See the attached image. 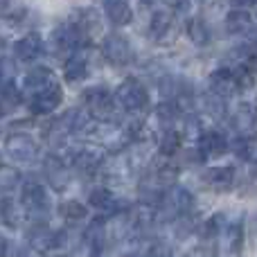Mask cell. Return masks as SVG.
<instances>
[{"label": "cell", "mask_w": 257, "mask_h": 257, "mask_svg": "<svg viewBox=\"0 0 257 257\" xmlns=\"http://www.w3.org/2000/svg\"><path fill=\"white\" fill-rule=\"evenodd\" d=\"M21 205L27 217L32 219V223H45L50 214V205H52L48 187L41 185L39 181H27L21 192Z\"/></svg>", "instance_id": "obj_1"}, {"label": "cell", "mask_w": 257, "mask_h": 257, "mask_svg": "<svg viewBox=\"0 0 257 257\" xmlns=\"http://www.w3.org/2000/svg\"><path fill=\"white\" fill-rule=\"evenodd\" d=\"M81 102H84L88 115L97 122H111L113 113H115V106H117L115 97H113L106 88H102V86H90V88H86L84 93H81Z\"/></svg>", "instance_id": "obj_2"}, {"label": "cell", "mask_w": 257, "mask_h": 257, "mask_svg": "<svg viewBox=\"0 0 257 257\" xmlns=\"http://www.w3.org/2000/svg\"><path fill=\"white\" fill-rule=\"evenodd\" d=\"M194 196L192 192H187L185 187H169L165 192L163 201H160V212L169 219H181V217H190L194 212Z\"/></svg>", "instance_id": "obj_3"}, {"label": "cell", "mask_w": 257, "mask_h": 257, "mask_svg": "<svg viewBox=\"0 0 257 257\" xmlns=\"http://www.w3.org/2000/svg\"><path fill=\"white\" fill-rule=\"evenodd\" d=\"M90 136L97 138L99 145H102L104 149L115 151V154L122 149H126L133 140V133L128 131L126 126L117 124V122H97Z\"/></svg>", "instance_id": "obj_4"}, {"label": "cell", "mask_w": 257, "mask_h": 257, "mask_svg": "<svg viewBox=\"0 0 257 257\" xmlns=\"http://www.w3.org/2000/svg\"><path fill=\"white\" fill-rule=\"evenodd\" d=\"M115 102L122 106L126 113H140L149 104V93L138 79H124L115 90Z\"/></svg>", "instance_id": "obj_5"}, {"label": "cell", "mask_w": 257, "mask_h": 257, "mask_svg": "<svg viewBox=\"0 0 257 257\" xmlns=\"http://www.w3.org/2000/svg\"><path fill=\"white\" fill-rule=\"evenodd\" d=\"M102 54L104 59H106L111 66H128L133 59V50H131V43H128L126 36L117 34V32H113V34H106L102 41Z\"/></svg>", "instance_id": "obj_6"}, {"label": "cell", "mask_w": 257, "mask_h": 257, "mask_svg": "<svg viewBox=\"0 0 257 257\" xmlns=\"http://www.w3.org/2000/svg\"><path fill=\"white\" fill-rule=\"evenodd\" d=\"M70 23L77 27V30H79V34L84 36L86 43L97 41V36L102 34V16H99V12H97V9H93V7L75 9Z\"/></svg>", "instance_id": "obj_7"}, {"label": "cell", "mask_w": 257, "mask_h": 257, "mask_svg": "<svg viewBox=\"0 0 257 257\" xmlns=\"http://www.w3.org/2000/svg\"><path fill=\"white\" fill-rule=\"evenodd\" d=\"M5 151L18 163H32L39 156V145L27 133H12L5 140Z\"/></svg>", "instance_id": "obj_8"}, {"label": "cell", "mask_w": 257, "mask_h": 257, "mask_svg": "<svg viewBox=\"0 0 257 257\" xmlns=\"http://www.w3.org/2000/svg\"><path fill=\"white\" fill-rule=\"evenodd\" d=\"M63 102V90H61V84H54L50 86L48 90L43 93H36L32 97H27V106L34 115H50L54 108H59Z\"/></svg>", "instance_id": "obj_9"}, {"label": "cell", "mask_w": 257, "mask_h": 257, "mask_svg": "<svg viewBox=\"0 0 257 257\" xmlns=\"http://www.w3.org/2000/svg\"><path fill=\"white\" fill-rule=\"evenodd\" d=\"M104 165V149L95 145H84L72 154V167L81 174H95Z\"/></svg>", "instance_id": "obj_10"}, {"label": "cell", "mask_w": 257, "mask_h": 257, "mask_svg": "<svg viewBox=\"0 0 257 257\" xmlns=\"http://www.w3.org/2000/svg\"><path fill=\"white\" fill-rule=\"evenodd\" d=\"M61 239H63L61 232L48 230V226H45V223H32L30 230H27V246H30V248H34L36 253H43V250L57 248V246H61Z\"/></svg>", "instance_id": "obj_11"}, {"label": "cell", "mask_w": 257, "mask_h": 257, "mask_svg": "<svg viewBox=\"0 0 257 257\" xmlns=\"http://www.w3.org/2000/svg\"><path fill=\"white\" fill-rule=\"evenodd\" d=\"M54 84H59L57 75H54L50 68H45V66H36L25 75V81H23V93H25L27 97H32V95H36V93L48 90L50 86H54Z\"/></svg>", "instance_id": "obj_12"}, {"label": "cell", "mask_w": 257, "mask_h": 257, "mask_svg": "<svg viewBox=\"0 0 257 257\" xmlns=\"http://www.w3.org/2000/svg\"><path fill=\"white\" fill-rule=\"evenodd\" d=\"M208 88L212 95L221 99H228L232 93L237 90V81H235V72L232 68H217L214 72H210L208 77Z\"/></svg>", "instance_id": "obj_13"}, {"label": "cell", "mask_w": 257, "mask_h": 257, "mask_svg": "<svg viewBox=\"0 0 257 257\" xmlns=\"http://www.w3.org/2000/svg\"><path fill=\"white\" fill-rule=\"evenodd\" d=\"M244 248V228L241 223H228L219 235V253L223 257H237Z\"/></svg>", "instance_id": "obj_14"}, {"label": "cell", "mask_w": 257, "mask_h": 257, "mask_svg": "<svg viewBox=\"0 0 257 257\" xmlns=\"http://www.w3.org/2000/svg\"><path fill=\"white\" fill-rule=\"evenodd\" d=\"M43 52V39H41L39 32H30L23 39H18L14 43V54H16L18 61L23 63H32L36 61V57Z\"/></svg>", "instance_id": "obj_15"}, {"label": "cell", "mask_w": 257, "mask_h": 257, "mask_svg": "<svg viewBox=\"0 0 257 257\" xmlns=\"http://www.w3.org/2000/svg\"><path fill=\"white\" fill-rule=\"evenodd\" d=\"M232 126L239 136H253L257 128V106L250 102H244L232 113Z\"/></svg>", "instance_id": "obj_16"}, {"label": "cell", "mask_w": 257, "mask_h": 257, "mask_svg": "<svg viewBox=\"0 0 257 257\" xmlns=\"http://www.w3.org/2000/svg\"><path fill=\"white\" fill-rule=\"evenodd\" d=\"M203 183L214 192H228L235 183V167L223 165V167H210L203 174Z\"/></svg>", "instance_id": "obj_17"}, {"label": "cell", "mask_w": 257, "mask_h": 257, "mask_svg": "<svg viewBox=\"0 0 257 257\" xmlns=\"http://www.w3.org/2000/svg\"><path fill=\"white\" fill-rule=\"evenodd\" d=\"M199 151L203 158H221L228 151V138L219 131H203L199 138Z\"/></svg>", "instance_id": "obj_18"}, {"label": "cell", "mask_w": 257, "mask_h": 257, "mask_svg": "<svg viewBox=\"0 0 257 257\" xmlns=\"http://www.w3.org/2000/svg\"><path fill=\"white\" fill-rule=\"evenodd\" d=\"M88 203L93 205L95 210H99V212H104V214H111V217L117 212H122L120 199H117L108 187H95V190L88 194Z\"/></svg>", "instance_id": "obj_19"}, {"label": "cell", "mask_w": 257, "mask_h": 257, "mask_svg": "<svg viewBox=\"0 0 257 257\" xmlns=\"http://www.w3.org/2000/svg\"><path fill=\"white\" fill-rule=\"evenodd\" d=\"M43 169H45V178H48L52 190H63L68 185V169H66V163L59 156H54V154L48 156L43 160Z\"/></svg>", "instance_id": "obj_20"}, {"label": "cell", "mask_w": 257, "mask_h": 257, "mask_svg": "<svg viewBox=\"0 0 257 257\" xmlns=\"http://www.w3.org/2000/svg\"><path fill=\"white\" fill-rule=\"evenodd\" d=\"M223 27L228 34H250L253 32V16L246 9H232L226 14Z\"/></svg>", "instance_id": "obj_21"}, {"label": "cell", "mask_w": 257, "mask_h": 257, "mask_svg": "<svg viewBox=\"0 0 257 257\" xmlns=\"http://www.w3.org/2000/svg\"><path fill=\"white\" fill-rule=\"evenodd\" d=\"M174 25H176L174 14L169 12V9H158V12H154V16H151L149 32L156 41H165L174 32Z\"/></svg>", "instance_id": "obj_22"}, {"label": "cell", "mask_w": 257, "mask_h": 257, "mask_svg": "<svg viewBox=\"0 0 257 257\" xmlns=\"http://www.w3.org/2000/svg\"><path fill=\"white\" fill-rule=\"evenodd\" d=\"M104 14L115 27L128 25L133 18V12L126 0H104Z\"/></svg>", "instance_id": "obj_23"}, {"label": "cell", "mask_w": 257, "mask_h": 257, "mask_svg": "<svg viewBox=\"0 0 257 257\" xmlns=\"http://www.w3.org/2000/svg\"><path fill=\"white\" fill-rule=\"evenodd\" d=\"M25 210H23L21 203L12 199H3L0 201V221L5 223L7 228H21L23 219H25Z\"/></svg>", "instance_id": "obj_24"}, {"label": "cell", "mask_w": 257, "mask_h": 257, "mask_svg": "<svg viewBox=\"0 0 257 257\" xmlns=\"http://www.w3.org/2000/svg\"><path fill=\"white\" fill-rule=\"evenodd\" d=\"M86 57L79 52H75L70 59L66 61V66H63V79L68 81V84H77V81H81L86 77Z\"/></svg>", "instance_id": "obj_25"}, {"label": "cell", "mask_w": 257, "mask_h": 257, "mask_svg": "<svg viewBox=\"0 0 257 257\" xmlns=\"http://www.w3.org/2000/svg\"><path fill=\"white\" fill-rule=\"evenodd\" d=\"M187 36H190V41L194 45L203 48V45L210 43V39H212V32H210L208 23H205L203 18H190V21H187Z\"/></svg>", "instance_id": "obj_26"}, {"label": "cell", "mask_w": 257, "mask_h": 257, "mask_svg": "<svg viewBox=\"0 0 257 257\" xmlns=\"http://www.w3.org/2000/svg\"><path fill=\"white\" fill-rule=\"evenodd\" d=\"M228 223L230 221H228L226 212H214L212 217L201 226V237H203V239H219V235L226 230Z\"/></svg>", "instance_id": "obj_27"}, {"label": "cell", "mask_w": 257, "mask_h": 257, "mask_svg": "<svg viewBox=\"0 0 257 257\" xmlns=\"http://www.w3.org/2000/svg\"><path fill=\"white\" fill-rule=\"evenodd\" d=\"M178 115H181V108H178L176 102H163L156 106V120L160 122L163 131L174 128V122L178 120Z\"/></svg>", "instance_id": "obj_28"}, {"label": "cell", "mask_w": 257, "mask_h": 257, "mask_svg": "<svg viewBox=\"0 0 257 257\" xmlns=\"http://www.w3.org/2000/svg\"><path fill=\"white\" fill-rule=\"evenodd\" d=\"M232 151H235L237 158L241 160H255L257 156V138L253 136H239L235 142H232Z\"/></svg>", "instance_id": "obj_29"}, {"label": "cell", "mask_w": 257, "mask_h": 257, "mask_svg": "<svg viewBox=\"0 0 257 257\" xmlns=\"http://www.w3.org/2000/svg\"><path fill=\"white\" fill-rule=\"evenodd\" d=\"M18 185H21V172L9 165H0V194H12Z\"/></svg>", "instance_id": "obj_30"}, {"label": "cell", "mask_w": 257, "mask_h": 257, "mask_svg": "<svg viewBox=\"0 0 257 257\" xmlns=\"http://www.w3.org/2000/svg\"><path fill=\"white\" fill-rule=\"evenodd\" d=\"M181 140H183V133L181 131L167 128V131H163V136H160V140H158V151L163 156L178 154V149H181Z\"/></svg>", "instance_id": "obj_31"}, {"label": "cell", "mask_w": 257, "mask_h": 257, "mask_svg": "<svg viewBox=\"0 0 257 257\" xmlns=\"http://www.w3.org/2000/svg\"><path fill=\"white\" fill-rule=\"evenodd\" d=\"M21 99H23V90L18 88L14 81L0 86V104H3V108L5 106H12V108L18 106V104H21Z\"/></svg>", "instance_id": "obj_32"}, {"label": "cell", "mask_w": 257, "mask_h": 257, "mask_svg": "<svg viewBox=\"0 0 257 257\" xmlns=\"http://www.w3.org/2000/svg\"><path fill=\"white\" fill-rule=\"evenodd\" d=\"M23 16H25V7L21 3H16V0H0V18L3 21L16 23Z\"/></svg>", "instance_id": "obj_33"}, {"label": "cell", "mask_w": 257, "mask_h": 257, "mask_svg": "<svg viewBox=\"0 0 257 257\" xmlns=\"http://www.w3.org/2000/svg\"><path fill=\"white\" fill-rule=\"evenodd\" d=\"M59 212H61L63 219H68V221H79V219L86 217V208L81 201H66V203L59 205Z\"/></svg>", "instance_id": "obj_34"}, {"label": "cell", "mask_w": 257, "mask_h": 257, "mask_svg": "<svg viewBox=\"0 0 257 257\" xmlns=\"http://www.w3.org/2000/svg\"><path fill=\"white\" fill-rule=\"evenodd\" d=\"M235 72V81H237V90H250L255 84V72H250L246 66H239V68H232Z\"/></svg>", "instance_id": "obj_35"}, {"label": "cell", "mask_w": 257, "mask_h": 257, "mask_svg": "<svg viewBox=\"0 0 257 257\" xmlns=\"http://www.w3.org/2000/svg\"><path fill=\"white\" fill-rule=\"evenodd\" d=\"M142 257H172V246L165 244V241H154V244L142 253Z\"/></svg>", "instance_id": "obj_36"}, {"label": "cell", "mask_w": 257, "mask_h": 257, "mask_svg": "<svg viewBox=\"0 0 257 257\" xmlns=\"http://www.w3.org/2000/svg\"><path fill=\"white\" fill-rule=\"evenodd\" d=\"M183 257H214L212 253H210L208 248H203V246H196V248H192V250H187Z\"/></svg>", "instance_id": "obj_37"}, {"label": "cell", "mask_w": 257, "mask_h": 257, "mask_svg": "<svg viewBox=\"0 0 257 257\" xmlns=\"http://www.w3.org/2000/svg\"><path fill=\"white\" fill-rule=\"evenodd\" d=\"M9 257H36V250L30 248V246H21V248H16Z\"/></svg>", "instance_id": "obj_38"}, {"label": "cell", "mask_w": 257, "mask_h": 257, "mask_svg": "<svg viewBox=\"0 0 257 257\" xmlns=\"http://www.w3.org/2000/svg\"><path fill=\"white\" fill-rule=\"evenodd\" d=\"M165 3H167V7H172L174 12H185L190 0H165Z\"/></svg>", "instance_id": "obj_39"}, {"label": "cell", "mask_w": 257, "mask_h": 257, "mask_svg": "<svg viewBox=\"0 0 257 257\" xmlns=\"http://www.w3.org/2000/svg\"><path fill=\"white\" fill-rule=\"evenodd\" d=\"M228 3H230L235 9H248V7H253L257 0H228Z\"/></svg>", "instance_id": "obj_40"}, {"label": "cell", "mask_w": 257, "mask_h": 257, "mask_svg": "<svg viewBox=\"0 0 257 257\" xmlns=\"http://www.w3.org/2000/svg\"><path fill=\"white\" fill-rule=\"evenodd\" d=\"M9 253V241H7V237L0 232V257H5Z\"/></svg>", "instance_id": "obj_41"}, {"label": "cell", "mask_w": 257, "mask_h": 257, "mask_svg": "<svg viewBox=\"0 0 257 257\" xmlns=\"http://www.w3.org/2000/svg\"><path fill=\"white\" fill-rule=\"evenodd\" d=\"M142 3H145V5H154L156 0H142Z\"/></svg>", "instance_id": "obj_42"}, {"label": "cell", "mask_w": 257, "mask_h": 257, "mask_svg": "<svg viewBox=\"0 0 257 257\" xmlns=\"http://www.w3.org/2000/svg\"><path fill=\"white\" fill-rule=\"evenodd\" d=\"M54 257H70V255H54Z\"/></svg>", "instance_id": "obj_43"}, {"label": "cell", "mask_w": 257, "mask_h": 257, "mask_svg": "<svg viewBox=\"0 0 257 257\" xmlns=\"http://www.w3.org/2000/svg\"><path fill=\"white\" fill-rule=\"evenodd\" d=\"M3 111H5V108H3V104H0V113H3Z\"/></svg>", "instance_id": "obj_44"}, {"label": "cell", "mask_w": 257, "mask_h": 257, "mask_svg": "<svg viewBox=\"0 0 257 257\" xmlns=\"http://www.w3.org/2000/svg\"><path fill=\"white\" fill-rule=\"evenodd\" d=\"M201 3H203V0H201Z\"/></svg>", "instance_id": "obj_45"}, {"label": "cell", "mask_w": 257, "mask_h": 257, "mask_svg": "<svg viewBox=\"0 0 257 257\" xmlns=\"http://www.w3.org/2000/svg\"><path fill=\"white\" fill-rule=\"evenodd\" d=\"M0 158H3V156H0Z\"/></svg>", "instance_id": "obj_46"}]
</instances>
